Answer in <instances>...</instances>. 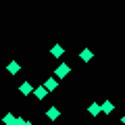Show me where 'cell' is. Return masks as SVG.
I'll list each match as a JSON object with an SVG mask.
<instances>
[{
    "label": "cell",
    "mask_w": 125,
    "mask_h": 125,
    "mask_svg": "<svg viewBox=\"0 0 125 125\" xmlns=\"http://www.w3.org/2000/svg\"><path fill=\"white\" fill-rule=\"evenodd\" d=\"M69 73H71V67H69L67 62H61V65L54 69V77H56V79H62V77H67Z\"/></svg>",
    "instance_id": "6da1fadb"
},
{
    "label": "cell",
    "mask_w": 125,
    "mask_h": 125,
    "mask_svg": "<svg viewBox=\"0 0 125 125\" xmlns=\"http://www.w3.org/2000/svg\"><path fill=\"white\" fill-rule=\"evenodd\" d=\"M44 88L48 90V92H54V90L58 88V79L56 77H48V79L44 81Z\"/></svg>",
    "instance_id": "7a4b0ae2"
},
{
    "label": "cell",
    "mask_w": 125,
    "mask_h": 125,
    "mask_svg": "<svg viewBox=\"0 0 125 125\" xmlns=\"http://www.w3.org/2000/svg\"><path fill=\"white\" fill-rule=\"evenodd\" d=\"M46 117H48V119H50V121H56V119H58V117H61V111H58V108H56V106H50V108H48V111H46Z\"/></svg>",
    "instance_id": "3957f363"
},
{
    "label": "cell",
    "mask_w": 125,
    "mask_h": 125,
    "mask_svg": "<svg viewBox=\"0 0 125 125\" xmlns=\"http://www.w3.org/2000/svg\"><path fill=\"white\" fill-rule=\"evenodd\" d=\"M79 58H81V61H83V62H90V61H92V58H94V52H92V50H90V48H83V50H81V52H79Z\"/></svg>",
    "instance_id": "277c9868"
},
{
    "label": "cell",
    "mask_w": 125,
    "mask_h": 125,
    "mask_svg": "<svg viewBox=\"0 0 125 125\" xmlns=\"http://www.w3.org/2000/svg\"><path fill=\"white\" fill-rule=\"evenodd\" d=\"M19 92H21L23 96H27V94H31V92H33V85H31L29 81H23V83L19 85Z\"/></svg>",
    "instance_id": "5b68a950"
},
{
    "label": "cell",
    "mask_w": 125,
    "mask_h": 125,
    "mask_svg": "<svg viewBox=\"0 0 125 125\" xmlns=\"http://www.w3.org/2000/svg\"><path fill=\"white\" fill-rule=\"evenodd\" d=\"M100 108H102V113H104V115H111V113L115 111V104H113L111 100H104V102L100 104Z\"/></svg>",
    "instance_id": "8992f818"
},
{
    "label": "cell",
    "mask_w": 125,
    "mask_h": 125,
    "mask_svg": "<svg viewBox=\"0 0 125 125\" xmlns=\"http://www.w3.org/2000/svg\"><path fill=\"white\" fill-rule=\"evenodd\" d=\"M88 113H90L92 117H98L100 113H102V108H100V104H98V102H92V104L88 106Z\"/></svg>",
    "instance_id": "52a82bcc"
},
{
    "label": "cell",
    "mask_w": 125,
    "mask_h": 125,
    "mask_svg": "<svg viewBox=\"0 0 125 125\" xmlns=\"http://www.w3.org/2000/svg\"><path fill=\"white\" fill-rule=\"evenodd\" d=\"M33 94H36V98H38V100H44V98H46V94H48V90H46L44 85H40V88H33Z\"/></svg>",
    "instance_id": "ba28073f"
},
{
    "label": "cell",
    "mask_w": 125,
    "mask_h": 125,
    "mask_svg": "<svg viewBox=\"0 0 125 125\" xmlns=\"http://www.w3.org/2000/svg\"><path fill=\"white\" fill-rule=\"evenodd\" d=\"M6 69H9V73H10V75H17V73L21 71V67H19V62H17V61H10Z\"/></svg>",
    "instance_id": "9c48e42d"
},
{
    "label": "cell",
    "mask_w": 125,
    "mask_h": 125,
    "mask_svg": "<svg viewBox=\"0 0 125 125\" xmlns=\"http://www.w3.org/2000/svg\"><path fill=\"white\" fill-rule=\"evenodd\" d=\"M50 52H52V56H56V58H58V56H62V52H65V50H62V46H61V44H54Z\"/></svg>",
    "instance_id": "30bf717a"
},
{
    "label": "cell",
    "mask_w": 125,
    "mask_h": 125,
    "mask_svg": "<svg viewBox=\"0 0 125 125\" xmlns=\"http://www.w3.org/2000/svg\"><path fill=\"white\" fill-rule=\"evenodd\" d=\"M2 123L4 125H15V115L13 113H6V115L2 117Z\"/></svg>",
    "instance_id": "8fae6325"
},
{
    "label": "cell",
    "mask_w": 125,
    "mask_h": 125,
    "mask_svg": "<svg viewBox=\"0 0 125 125\" xmlns=\"http://www.w3.org/2000/svg\"><path fill=\"white\" fill-rule=\"evenodd\" d=\"M15 125H25V119L23 117H15Z\"/></svg>",
    "instance_id": "7c38bea8"
},
{
    "label": "cell",
    "mask_w": 125,
    "mask_h": 125,
    "mask_svg": "<svg viewBox=\"0 0 125 125\" xmlns=\"http://www.w3.org/2000/svg\"><path fill=\"white\" fill-rule=\"evenodd\" d=\"M25 125H33V123H31V121H25Z\"/></svg>",
    "instance_id": "4fadbf2b"
},
{
    "label": "cell",
    "mask_w": 125,
    "mask_h": 125,
    "mask_svg": "<svg viewBox=\"0 0 125 125\" xmlns=\"http://www.w3.org/2000/svg\"><path fill=\"white\" fill-rule=\"evenodd\" d=\"M121 123H123V125H125V115H123V119H121Z\"/></svg>",
    "instance_id": "5bb4252c"
}]
</instances>
